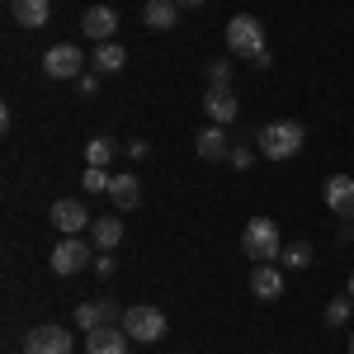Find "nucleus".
Listing matches in <instances>:
<instances>
[{
    "label": "nucleus",
    "mask_w": 354,
    "mask_h": 354,
    "mask_svg": "<svg viewBox=\"0 0 354 354\" xmlns=\"http://www.w3.org/2000/svg\"><path fill=\"white\" fill-rule=\"evenodd\" d=\"M302 123L293 118H279V123H265L260 137H255V147H260V156H270V161H288V156H298L302 151Z\"/></svg>",
    "instance_id": "nucleus-1"
},
{
    "label": "nucleus",
    "mask_w": 354,
    "mask_h": 354,
    "mask_svg": "<svg viewBox=\"0 0 354 354\" xmlns=\"http://www.w3.org/2000/svg\"><path fill=\"white\" fill-rule=\"evenodd\" d=\"M241 250L255 260V265H270V260H279L283 241H279V227H274V218H250V222H245Z\"/></svg>",
    "instance_id": "nucleus-2"
},
{
    "label": "nucleus",
    "mask_w": 354,
    "mask_h": 354,
    "mask_svg": "<svg viewBox=\"0 0 354 354\" xmlns=\"http://www.w3.org/2000/svg\"><path fill=\"white\" fill-rule=\"evenodd\" d=\"M227 48L236 57H250V62H255L260 53H270V48H265V24L250 19V15H236V19L227 24Z\"/></svg>",
    "instance_id": "nucleus-3"
},
{
    "label": "nucleus",
    "mask_w": 354,
    "mask_h": 354,
    "mask_svg": "<svg viewBox=\"0 0 354 354\" xmlns=\"http://www.w3.org/2000/svg\"><path fill=\"white\" fill-rule=\"evenodd\" d=\"M118 326L128 330L133 340H142V345H156V340L165 335V312L142 302V307H128V312H123V322H118Z\"/></svg>",
    "instance_id": "nucleus-4"
},
{
    "label": "nucleus",
    "mask_w": 354,
    "mask_h": 354,
    "mask_svg": "<svg viewBox=\"0 0 354 354\" xmlns=\"http://www.w3.org/2000/svg\"><path fill=\"white\" fill-rule=\"evenodd\" d=\"M81 66H85V53L76 48V43H57V48L43 53V71H48L53 81H76Z\"/></svg>",
    "instance_id": "nucleus-5"
},
{
    "label": "nucleus",
    "mask_w": 354,
    "mask_h": 354,
    "mask_svg": "<svg viewBox=\"0 0 354 354\" xmlns=\"http://www.w3.org/2000/svg\"><path fill=\"white\" fill-rule=\"evenodd\" d=\"M85 265H95V250L81 241V236H62L53 250V270L62 274V279H71V274H81Z\"/></svg>",
    "instance_id": "nucleus-6"
},
{
    "label": "nucleus",
    "mask_w": 354,
    "mask_h": 354,
    "mask_svg": "<svg viewBox=\"0 0 354 354\" xmlns=\"http://www.w3.org/2000/svg\"><path fill=\"white\" fill-rule=\"evenodd\" d=\"M24 354H71V330H62V326H33L24 335Z\"/></svg>",
    "instance_id": "nucleus-7"
},
{
    "label": "nucleus",
    "mask_w": 354,
    "mask_h": 354,
    "mask_svg": "<svg viewBox=\"0 0 354 354\" xmlns=\"http://www.w3.org/2000/svg\"><path fill=\"white\" fill-rule=\"evenodd\" d=\"M48 218H53V227L62 232V236H76L81 227H90V222H95L90 213H85V203H81V198H57Z\"/></svg>",
    "instance_id": "nucleus-8"
},
{
    "label": "nucleus",
    "mask_w": 354,
    "mask_h": 354,
    "mask_svg": "<svg viewBox=\"0 0 354 354\" xmlns=\"http://www.w3.org/2000/svg\"><path fill=\"white\" fill-rule=\"evenodd\" d=\"M322 198H326V208L335 218H354V180L350 175H330L322 185Z\"/></svg>",
    "instance_id": "nucleus-9"
},
{
    "label": "nucleus",
    "mask_w": 354,
    "mask_h": 354,
    "mask_svg": "<svg viewBox=\"0 0 354 354\" xmlns=\"http://www.w3.org/2000/svg\"><path fill=\"white\" fill-rule=\"evenodd\" d=\"M81 33L95 38V43H109L113 33H118V10H109V5H90L85 19H81Z\"/></svg>",
    "instance_id": "nucleus-10"
},
{
    "label": "nucleus",
    "mask_w": 354,
    "mask_h": 354,
    "mask_svg": "<svg viewBox=\"0 0 354 354\" xmlns=\"http://www.w3.org/2000/svg\"><path fill=\"white\" fill-rule=\"evenodd\" d=\"M128 345H133V335L118 326H100V330H85V354H128Z\"/></svg>",
    "instance_id": "nucleus-11"
},
{
    "label": "nucleus",
    "mask_w": 354,
    "mask_h": 354,
    "mask_svg": "<svg viewBox=\"0 0 354 354\" xmlns=\"http://www.w3.org/2000/svg\"><path fill=\"white\" fill-rule=\"evenodd\" d=\"M194 151H198L203 161H227V156H232V142H227V133H222L218 123H208L203 133L194 137Z\"/></svg>",
    "instance_id": "nucleus-12"
},
{
    "label": "nucleus",
    "mask_w": 354,
    "mask_h": 354,
    "mask_svg": "<svg viewBox=\"0 0 354 354\" xmlns=\"http://www.w3.org/2000/svg\"><path fill=\"white\" fill-rule=\"evenodd\" d=\"M250 293L274 302L283 293V270H279V265H255V270H250Z\"/></svg>",
    "instance_id": "nucleus-13"
},
{
    "label": "nucleus",
    "mask_w": 354,
    "mask_h": 354,
    "mask_svg": "<svg viewBox=\"0 0 354 354\" xmlns=\"http://www.w3.org/2000/svg\"><path fill=\"white\" fill-rule=\"evenodd\" d=\"M203 113H208V123L227 128V123L241 113V104L232 100V90H208V100H203Z\"/></svg>",
    "instance_id": "nucleus-14"
},
{
    "label": "nucleus",
    "mask_w": 354,
    "mask_h": 354,
    "mask_svg": "<svg viewBox=\"0 0 354 354\" xmlns=\"http://www.w3.org/2000/svg\"><path fill=\"white\" fill-rule=\"evenodd\" d=\"M10 15H15L19 28H43L48 15H53V5L48 0H10Z\"/></svg>",
    "instance_id": "nucleus-15"
},
{
    "label": "nucleus",
    "mask_w": 354,
    "mask_h": 354,
    "mask_svg": "<svg viewBox=\"0 0 354 354\" xmlns=\"http://www.w3.org/2000/svg\"><path fill=\"white\" fill-rule=\"evenodd\" d=\"M175 19H180V5H175V0H147V5H142V24L156 28V33L175 28Z\"/></svg>",
    "instance_id": "nucleus-16"
},
{
    "label": "nucleus",
    "mask_w": 354,
    "mask_h": 354,
    "mask_svg": "<svg viewBox=\"0 0 354 354\" xmlns=\"http://www.w3.org/2000/svg\"><path fill=\"white\" fill-rule=\"evenodd\" d=\"M90 66H95L100 76H113V71H123V66H128V53H123V48H118V43L109 38V43H100V48H95Z\"/></svg>",
    "instance_id": "nucleus-17"
},
{
    "label": "nucleus",
    "mask_w": 354,
    "mask_h": 354,
    "mask_svg": "<svg viewBox=\"0 0 354 354\" xmlns=\"http://www.w3.org/2000/svg\"><path fill=\"white\" fill-rule=\"evenodd\" d=\"M109 198H113V208H118V213H128V208H137V198H142V185H137L133 175H113Z\"/></svg>",
    "instance_id": "nucleus-18"
},
{
    "label": "nucleus",
    "mask_w": 354,
    "mask_h": 354,
    "mask_svg": "<svg viewBox=\"0 0 354 354\" xmlns=\"http://www.w3.org/2000/svg\"><path fill=\"white\" fill-rule=\"evenodd\" d=\"M90 236H95L100 250H113V245L123 241V222H118V218H95V222H90Z\"/></svg>",
    "instance_id": "nucleus-19"
},
{
    "label": "nucleus",
    "mask_w": 354,
    "mask_h": 354,
    "mask_svg": "<svg viewBox=\"0 0 354 354\" xmlns=\"http://www.w3.org/2000/svg\"><path fill=\"white\" fill-rule=\"evenodd\" d=\"M312 260H317V255H312V245H307V241H293V245L279 250V265H283V270H307Z\"/></svg>",
    "instance_id": "nucleus-20"
},
{
    "label": "nucleus",
    "mask_w": 354,
    "mask_h": 354,
    "mask_svg": "<svg viewBox=\"0 0 354 354\" xmlns=\"http://www.w3.org/2000/svg\"><path fill=\"white\" fill-rule=\"evenodd\" d=\"M113 151H118V147H113L109 137H90V142H85V165H109Z\"/></svg>",
    "instance_id": "nucleus-21"
},
{
    "label": "nucleus",
    "mask_w": 354,
    "mask_h": 354,
    "mask_svg": "<svg viewBox=\"0 0 354 354\" xmlns=\"http://www.w3.org/2000/svg\"><path fill=\"white\" fill-rule=\"evenodd\" d=\"M104 326V307L100 302H81L76 307V330H100Z\"/></svg>",
    "instance_id": "nucleus-22"
},
{
    "label": "nucleus",
    "mask_w": 354,
    "mask_h": 354,
    "mask_svg": "<svg viewBox=\"0 0 354 354\" xmlns=\"http://www.w3.org/2000/svg\"><path fill=\"white\" fill-rule=\"evenodd\" d=\"M81 185L90 194H109V185H113V175L104 170V165H85V175H81Z\"/></svg>",
    "instance_id": "nucleus-23"
},
{
    "label": "nucleus",
    "mask_w": 354,
    "mask_h": 354,
    "mask_svg": "<svg viewBox=\"0 0 354 354\" xmlns=\"http://www.w3.org/2000/svg\"><path fill=\"white\" fill-rule=\"evenodd\" d=\"M350 322V298H330L326 302V326H345Z\"/></svg>",
    "instance_id": "nucleus-24"
},
{
    "label": "nucleus",
    "mask_w": 354,
    "mask_h": 354,
    "mask_svg": "<svg viewBox=\"0 0 354 354\" xmlns=\"http://www.w3.org/2000/svg\"><path fill=\"white\" fill-rule=\"evenodd\" d=\"M227 81H232V66H227V62H213V66H208V85H213V90H227Z\"/></svg>",
    "instance_id": "nucleus-25"
},
{
    "label": "nucleus",
    "mask_w": 354,
    "mask_h": 354,
    "mask_svg": "<svg viewBox=\"0 0 354 354\" xmlns=\"http://www.w3.org/2000/svg\"><path fill=\"white\" fill-rule=\"evenodd\" d=\"M100 307H104V326H113V322H123V307L109 298H100Z\"/></svg>",
    "instance_id": "nucleus-26"
},
{
    "label": "nucleus",
    "mask_w": 354,
    "mask_h": 354,
    "mask_svg": "<svg viewBox=\"0 0 354 354\" xmlns=\"http://www.w3.org/2000/svg\"><path fill=\"white\" fill-rule=\"evenodd\" d=\"M227 161L236 165V170H245V165H250V147H232V156H227Z\"/></svg>",
    "instance_id": "nucleus-27"
},
{
    "label": "nucleus",
    "mask_w": 354,
    "mask_h": 354,
    "mask_svg": "<svg viewBox=\"0 0 354 354\" xmlns=\"http://www.w3.org/2000/svg\"><path fill=\"white\" fill-rule=\"evenodd\" d=\"M95 270L104 274V279H109V274H113V255H109V250H100V255H95Z\"/></svg>",
    "instance_id": "nucleus-28"
},
{
    "label": "nucleus",
    "mask_w": 354,
    "mask_h": 354,
    "mask_svg": "<svg viewBox=\"0 0 354 354\" xmlns=\"http://www.w3.org/2000/svg\"><path fill=\"white\" fill-rule=\"evenodd\" d=\"M76 90H81L85 100H90V95H95V90H100V81H95V76H81V81H76Z\"/></svg>",
    "instance_id": "nucleus-29"
},
{
    "label": "nucleus",
    "mask_w": 354,
    "mask_h": 354,
    "mask_svg": "<svg viewBox=\"0 0 354 354\" xmlns=\"http://www.w3.org/2000/svg\"><path fill=\"white\" fill-rule=\"evenodd\" d=\"M128 156H133V161H142V156H147V142H142V137H137V142H128Z\"/></svg>",
    "instance_id": "nucleus-30"
},
{
    "label": "nucleus",
    "mask_w": 354,
    "mask_h": 354,
    "mask_svg": "<svg viewBox=\"0 0 354 354\" xmlns=\"http://www.w3.org/2000/svg\"><path fill=\"white\" fill-rule=\"evenodd\" d=\"M175 5H180V10H194V5H203V0H175Z\"/></svg>",
    "instance_id": "nucleus-31"
},
{
    "label": "nucleus",
    "mask_w": 354,
    "mask_h": 354,
    "mask_svg": "<svg viewBox=\"0 0 354 354\" xmlns=\"http://www.w3.org/2000/svg\"><path fill=\"white\" fill-rule=\"evenodd\" d=\"M350 298H354V274H350Z\"/></svg>",
    "instance_id": "nucleus-32"
},
{
    "label": "nucleus",
    "mask_w": 354,
    "mask_h": 354,
    "mask_svg": "<svg viewBox=\"0 0 354 354\" xmlns=\"http://www.w3.org/2000/svg\"><path fill=\"white\" fill-rule=\"evenodd\" d=\"M350 354H354V330H350Z\"/></svg>",
    "instance_id": "nucleus-33"
}]
</instances>
